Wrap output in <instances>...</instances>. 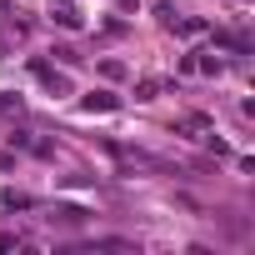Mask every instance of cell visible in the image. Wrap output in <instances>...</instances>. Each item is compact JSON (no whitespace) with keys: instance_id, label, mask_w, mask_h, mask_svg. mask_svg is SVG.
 <instances>
[{"instance_id":"cell-1","label":"cell","mask_w":255,"mask_h":255,"mask_svg":"<svg viewBox=\"0 0 255 255\" xmlns=\"http://www.w3.org/2000/svg\"><path fill=\"white\" fill-rule=\"evenodd\" d=\"M85 110H115V95L95 90V95H85Z\"/></svg>"}]
</instances>
